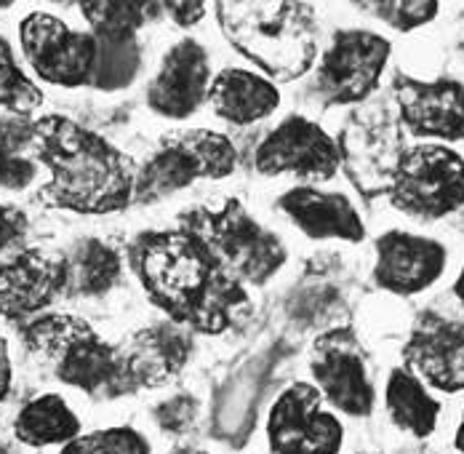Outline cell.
Listing matches in <instances>:
<instances>
[{
	"label": "cell",
	"mask_w": 464,
	"mask_h": 454,
	"mask_svg": "<svg viewBox=\"0 0 464 454\" xmlns=\"http://www.w3.org/2000/svg\"><path fill=\"white\" fill-rule=\"evenodd\" d=\"M126 260L147 300L192 334H227L254 313L248 286L179 227L137 232Z\"/></svg>",
	"instance_id": "6da1fadb"
},
{
	"label": "cell",
	"mask_w": 464,
	"mask_h": 454,
	"mask_svg": "<svg viewBox=\"0 0 464 454\" xmlns=\"http://www.w3.org/2000/svg\"><path fill=\"white\" fill-rule=\"evenodd\" d=\"M35 155L51 180L38 201L72 214H115L134 206V161L67 115L35 118Z\"/></svg>",
	"instance_id": "7a4b0ae2"
},
{
	"label": "cell",
	"mask_w": 464,
	"mask_h": 454,
	"mask_svg": "<svg viewBox=\"0 0 464 454\" xmlns=\"http://www.w3.org/2000/svg\"><path fill=\"white\" fill-rule=\"evenodd\" d=\"M225 41L273 84L304 78L318 59L313 3H214Z\"/></svg>",
	"instance_id": "3957f363"
},
{
	"label": "cell",
	"mask_w": 464,
	"mask_h": 454,
	"mask_svg": "<svg viewBox=\"0 0 464 454\" xmlns=\"http://www.w3.org/2000/svg\"><path fill=\"white\" fill-rule=\"evenodd\" d=\"M27 350L51 361L62 385L83 390L93 401H112L137 393L126 369L123 348L99 337L86 318L75 313H41L22 323Z\"/></svg>",
	"instance_id": "277c9868"
},
{
	"label": "cell",
	"mask_w": 464,
	"mask_h": 454,
	"mask_svg": "<svg viewBox=\"0 0 464 454\" xmlns=\"http://www.w3.org/2000/svg\"><path fill=\"white\" fill-rule=\"evenodd\" d=\"M177 227L189 232L246 286H265L288 260L278 232L262 225L237 198H225L219 206L198 203L182 209L177 214Z\"/></svg>",
	"instance_id": "5b68a950"
},
{
	"label": "cell",
	"mask_w": 464,
	"mask_h": 454,
	"mask_svg": "<svg viewBox=\"0 0 464 454\" xmlns=\"http://www.w3.org/2000/svg\"><path fill=\"white\" fill-rule=\"evenodd\" d=\"M235 169L237 150L227 134L214 129L171 132L137 169L134 203L152 206L198 180H227Z\"/></svg>",
	"instance_id": "8992f818"
},
{
	"label": "cell",
	"mask_w": 464,
	"mask_h": 454,
	"mask_svg": "<svg viewBox=\"0 0 464 454\" xmlns=\"http://www.w3.org/2000/svg\"><path fill=\"white\" fill-rule=\"evenodd\" d=\"M406 132L384 102L355 107L336 139L339 172H344L355 192L366 201L390 195L401 155L406 153Z\"/></svg>",
	"instance_id": "52a82bcc"
},
{
	"label": "cell",
	"mask_w": 464,
	"mask_h": 454,
	"mask_svg": "<svg viewBox=\"0 0 464 454\" xmlns=\"http://www.w3.org/2000/svg\"><path fill=\"white\" fill-rule=\"evenodd\" d=\"M387 198L417 222H438L457 214L464 206V155L440 142L409 144Z\"/></svg>",
	"instance_id": "ba28073f"
},
{
	"label": "cell",
	"mask_w": 464,
	"mask_h": 454,
	"mask_svg": "<svg viewBox=\"0 0 464 454\" xmlns=\"http://www.w3.org/2000/svg\"><path fill=\"white\" fill-rule=\"evenodd\" d=\"M392 44L382 33L363 27H342L324 51L313 89L324 107H361L379 89Z\"/></svg>",
	"instance_id": "9c48e42d"
},
{
	"label": "cell",
	"mask_w": 464,
	"mask_h": 454,
	"mask_svg": "<svg viewBox=\"0 0 464 454\" xmlns=\"http://www.w3.org/2000/svg\"><path fill=\"white\" fill-rule=\"evenodd\" d=\"M310 374L328 407L347 417H372L376 407L372 359L355 329L336 326L318 334L310 348Z\"/></svg>",
	"instance_id": "30bf717a"
},
{
	"label": "cell",
	"mask_w": 464,
	"mask_h": 454,
	"mask_svg": "<svg viewBox=\"0 0 464 454\" xmlns=\"http://www.w3.org/2000/svg\"><path fill=\"white\" fill-rule=\"evenodd\" d=\"M254 169L262 177L294 174L302 184H321L339 174V147L318 121L291 113L256 144Z\"/></svg>",
	"instance_id": "8fae6325"
},
{
	"label": "cell",
	"mask_w": 464,
	"mask_h": 454,
	"mask_svg": "<svg viewBox=\"0 0 464 454\" xmlns=\"http://www.w3.org/2000/svg\"><path fill=\"white\" fill-rule=\"evenodd\" d=\"M19 44L30 70L51 86H89L96 41L46 11H33L19 25Z\"/></svg>",
	"instance_id": "7c38bea8"
},
{
	"label": "cell",
	"mask_w": 464,
	"mask_h": 454,
	"mask_svg": "<svg viewBox=\"0 0 464 454\" xmlns=\"http://www.w3.org/2000/svg\"><path fill=\"white\" fill-rule=\"evenodd\" d=\"M267 447L273 454H339L344 425L324 409V396L313 382H294L270 407Z\"/></svg>",
	"instance_id": "4fadbf2b"
},
{
	"label": "cell",
	"mask_w": 464,
	"mask_h": 454,
	"mask_svg": "<svg viewBox=\"0 0 464 454\" xmlns=\"http://www.w3.org/2000/svg\"><path fill=\"white\" fill-rule=\"evenodd\" d=\"M392 99L403 132L417 139H435L440 144L464 142V86L454 78L419 81L395 73Z\"/></svg>",
	"instance_id": "5bb4252c"
},
{
	"label": "cell",
	"mask_w": 464,
	"mask_h": 454,
	"mask_svg": "<svg viewBox=\"0 0 464 454\" xmlns=\"http://www.w3.org/2000/svg\"><path fill=\"white\" fill-rule=\"evenodd\" d=\"M403 366L446 396L464 390V323L438 311H421L401 348Z\"/></svg>",
	"instance_id": "9a60e30c"
},
{
	"label": "cell",
	"mask_w": 464,
	"mask_h": 454,
	"mask_svg": "<svg viewBox=\"0 0 464 454\" xmlns=\"http://www.w3.org/2000/svg\"><path fill=\"white\" fill-rule=\"evenodd\" d=\"M373 283L395 297H417L446 272L449 252L440 241L409 230H387L373 241Z\"/></svg>",
	"instance_id": "2e32d148"
},
{
	"label": "cell",
	"mask_w": 464,
	"mask_h": 454,
	"mask_svg": "<svg viewBox=\"0 0 464 454\" xmlns=\"http://www.w3.org/2000/svg\"><path fill=\"white\" fill-rule=\"evenodd\" d=\"M211 89V56L195 38H182L171 45L158 73L147 86V104L155 115L169 121L192 118L206 102Z\"/></svg>",
	"instance_id": "e0dca14e"
},
{
	"label": "cell",
	"mask_w": 464,
	"mask_h": 454,
	"mask_svg": "<svg viewBox=\"0 0 464 454\" xmlns=\"http://www.w3.org/2000/svg\"><path fill=\"white\" fill-rule=\"evenodd\" d=\"M64 294V260L38 246H24L0 260V316L14 323L46 313Z\"/></svg>",
	"instance_id": "ac0fdd59"
},
{
	"label": "cell",
	"mask_w": 464,
	"mask_h": 454,
	"mask_svg": "<svg viewBox=\"0 0 464 454\" xmlns=\"http://www.w3.org/2000/svg\"><path fill=\"white\" fill-rule=\"evenodd\" d=\"M278 209L313 241H366V222L344 192L318 184H296L280 195Z\"/></svg>",
	"instance_id": "d6986e66"
},
{
	"label": "cell",
	"mask_w": 464,
	"mask_h": 454,
	"mask_svg": "<svg viewBox=\"0 0 464 454\" xmlns=\"http://www.w3.org/2000/svg\"><path fill=\"white\" fill-rule=\"evenodd\" d=\"M121 348H123L126 369L137 390L163 388L185 371V366L192 359L195 334L166 318V321L141 326Z\"/></svg>",
	"instance_id": "ffe728a7"
},
{
	"label": "cell",
	"mask_w": 464,
	"mask_h": 454,
	"mask_svg": "<svg viewBox=\"0 0 464 454\" xmlns=\"http://www.w3.org/2000/svg\"><path fill=\"white\" fill-rule=\"evenodd\" d=\"M208 104L230 126H254L280 107L278 84L246 67H225L211 78Z\"/></svg>",
	"instance_id": "44dd1931"
},
{
	"label": "cell",
	"mask_w": 464,
	"mask_h": 454,
	"mask_svg": "<svg viewBox=\"0 0 464 454\" xmlns=\"http://www.w3.org/2000/svg\"><path fill=\"white\" fill-rule=\"evenodd\" d=\"M64 297L93 300L115 289L123 272V260L115 246L102 238H78L64 252Z\"/></svg>",
	"instance_id": "7402d4cb"
},
{
	"label": "cell",
	"mask_w": 464,
	"mask_h": 454,
	"mask_svg": "<svg viewBox=\"0 0 464 454\" xmlns=\"http://www.w3.org/2000/svg\"><path fill=\"white\" fill-rule=\"evenodd\" d=\"M384 409L392 425L414 439H430L440 419V401L406 366H395L384 382Z\"/></svg>",
	"instance_id": "603a6c76"
},
{
	"label": "cell",
	"mask_w": 464,
	"mask_h": 454,
	"mask_svg": "<svg viewBox=\"0 0 464 454\" xmlns=\"http://www.w3.org/2000/svg\"><path fill=\"white\" fill-rule=\"evenodd\" d=\"M14 436L33 449L64 447L81 436V419L59 393H41L16 411Z\"/></svg>",
	"instance_id": "cb8c5ba5"
},
{
	"label": "cell",
	"mask_w": 464,
	"mask_h": 454,
	"mask_svg": "<svg viewBox=\"0 0 464 454\" xmlns=\"http://www.w3.org/2000/svg\"><path fill=\"white\" fill-rule=\"evenodd\" d=\"M35 118L0 113V190H27L38 177Z\"/></svg>",
	"instance_id": "d4e9b609"
},
{
	"label": "cell",
	"mask_w": 464,
	"mask_h": 454,
	"mask_svg": "<svg viewBox=\"0 0 464 454\" xmlns=\"http://www.w3.org/2000/svg\"><path fill=\"white\" fill-rule=\"evenodd\" d=\"M163 14V3L140 0H86L81 3V16L96 38H137L141 27Z\"/></svg>",
	"instance_id": "484cf974"
},
{
	"label": "cell",
	"mask_w": 464,
	"mask_h": 454,
	"mask_svg": "<svg viewBox=\"0 0 464 454\" xmlns=\"http://www.w3.org/2000/svg\"><path fill=\"white\" fill-rule=\"evenodd\" d=\"M96 51H93L92 78L89 89L115 94V91L129 89L140 78L141 44L140 38H96Z\"/></svg>",
	"instance_id": "4316f807"
},
{
	"label": "cell",
	"mask_w": 464,
	"mask_h": 454,
	"mask_svg": "<svg viewBox=\"0 0 464 454\" xmlns=\"http://www.w3.org/2000/svg\"><path fill=\"white\" fill-rule=\"evenodd\" d=\"M44 91L22 70L16 62L14 45L5 35H0V110L11 115L33 118L44 107Z\"/></svg>",
	"instance_id": "83f0119b"
},
{
	"label": "cell",
	"mask_w": 464,
	"mask_h": 454,
	"mask_svg": "<svg viewBox=\"0 0 464 454\" xmlns=\"http://www.w3.org/2000/svg\"><path fill=\"white\" fill-rule=\"evenodd\" d=\"M358 11L390 25L398 33H414L430 25L440 14L438 0H358L353 3Z\"/></svg>",
	"instance_id": "f1b7e54d"
},
{
	"label": "cell",
	"mask_w": 464,
	"mask_h": 454,
	"mask_svg": "<svg viewBox=\"0 0 464 454\" xmlns=\"http://www.w3.org/2000/svg\"><path fill=\"white\" fill-rule=\"evenodd\" d=\"M59 454H152V449L137 428L115 425L75 436Z\"/></svg>",
	"instance_id": "f546056e"
},
{
	"label": "cell",
	"mask_w": 464,
	"mask_h": 454,
	"mask_svg": "<svg viewBox=\"0 0 464 454\" xmlns=\"http://www.w3.org/2000/svg\"><path fill=\"white\" fill-rule=\"evenodd\" d=\"M152 417H155L160 430L174 433V436H185L198 419V399L189 393H177V396L160 401L152 411Z\"/></svg>",
	"instance_id": "4dcf8cb0"
},
{
	"label": "cell",
	"mask_w": 464,
	"mask_h": 454,
	"mask_svg": "<svg viewBox=\"0 0 464 454\" xmlns=\"http://www.w3.org/2000/svg\"><path fill=\"white\" fill-rule=\"evenodd\" d=\"M30 235V217L16 203H0V260L24 249Z\"/></svg>",
	"instance_id": "1f68e13d"
},
{
	"label": "cell",
	"mask_w": 464,
	"mask_h": 454,
	"mask_svg": "<svg viewBox=\"0 0 464 454\" xmlns=\"http://www.w3.org/2000/svg\"><path fill=\"white\" fill-rule=\"evenodd\" d=\"M206 11L208 8L200 0H169V3H163V14L182 30L195 27L206 16Z\"/></svg>",
	"instance_id": "d6a6232c"
},
{
	"label": "cell",
	"mask_w": 464,
	"mask_h": 454,
	"mask_svg": "<svg viewBox=\"0 0 464 454\" xmlns=\"http://www.w3.org/2000/svg\"><path fill=\"white\" fill-rule=\"evenodd\" d=\"M11 382H14L11 348H8V340H5V337H0V404L8 399V393H11Z\"/></svg>",
	"instance_id": "836d02e7"
},
{
	"label": "cell",
	"mask_w": 464,
	"mask_h": 454,
	"mask_svg": "<svg viewBox=\"0 0 464 454\" xmlns=\"http://www.w3.org/2000/svg\"><path fill=\"white\" fill-rule=\"evenodd\" d=\"M454 449L459 454H464V411L459 425H457V433H454Z\"/></svg>",
	"instance_id": "e575fe53"
},
{
	"label": "cell",
	"mask_w": 464,
	"mask_h": 454,
	"mask_svg": "<svg viewBox=\"0 0 464 454\" xmlns=\"http://www.w3.org/2000/svg\"><path fill=\"white\" fill-rule=\"evenodd\" d=\"M454 294H457V300L462 302L464 308V265L462 271H459V275H457V281H454Z\"/></svg>",
	"instance_id": "d590c367"
},
{
	"label": "cell",
	"mask_w": 464,
	"mask_h": 454,
	"mask_svg": "<svg viewBox=\"0 0 464 454\" xmlns=\"http://www.w3.org/2000/svg\"><path fill=\"white\" fill-rule=\"evenodd\" d=\"M169 454H208L206 449H198V447H189V444H179V447H174Z\"/></svg>",
	"instance_id": "8d00e7d4"
},
{
	"label": "cell",
	"mask_w": 464,
	"mask_h": 454,
	"mask_svg": "<svg viewBox=\"0 0 464 454\" xmlns=\"http://www.w3.org/2000/svg\"><path fill=\"white\" fill-rule=\"evenodd\" d=\"M14 5V0H0V11H8Z\"/></svg>",
	"instance_id": "74e56055"
},
{
	"label": "cell",
	"mask_w": 464,
	"mask_h": 454,
	"mask_svg": "<svg viewBox=\"0 0 464 454\" xmlns=\"http://www.w3.org/2000/svg\"><path fill=\"white\" fill-rule=\"evenodd\" d=\"M0 454H8V449H5V447H3V444H0Z\"/></svg>",
	"instance_id": "f35d334b"
}]
</instances>
